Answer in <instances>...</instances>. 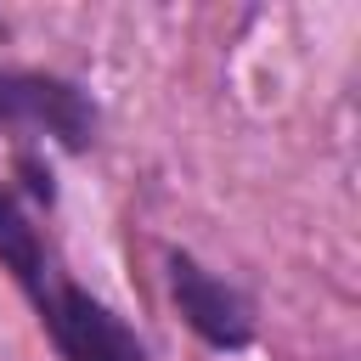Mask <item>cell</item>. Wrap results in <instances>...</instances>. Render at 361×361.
I'll use <instances>...</instances> for the list:
<instances>
[{"mask_svg":"<svg viewBox=\"0 0 361 361\" xmlns=\"http://www.w3.org/2000/svg\"><path fill=\"white\" fill-rule=\"evenodd\" d=\"M28 299L62 361H147V344L135 338V327L113 305H102L79 282H68L56 265L28 288Z\"/></svg>","mask_w":361,"mask_h":361,"instance_id":"6da1fadb","label":"cell"},{"mask_svg":"<svg viewBox=\"0 0 361 361\" xmlns=\"http://www.w3.org/2000/svg\"><path fill=\"white\" fill-rule=\"evenodd\" d=\"M96 124H102V113L73 79L28 73V68L0 73V130H34L68 152H85L96 141Z\"/></svg>","mask_w":361,"mask_h":361,"instance_id":"7a4b0ae2","label":"cell"},{"mask_svg":"<svg viewBox=\"0 0 361 361\" xmlns=\"http://www.w3.org/2000/svg\"><path fill=\"white\" fill-rule=\"evenodd\" d=\"M169 293H175L186 327H192L209 350H243V344L254 338V310H248V299H243L226 276H214L209 265H197L192 254H169Z\"/></svg>","mask_w":361,"mask_h":361,"instance_id":"3957f363","label":"cell"},{"mask_svg":"<svg viewBox=\"0 0 361 361\" xmlns=\"http://www.w3.org/2000/svg\"><path fill=\"white\" fill-rule=\"evenodd\" d=\"M0 265L17 276V288H23V293L51 271L45 237H39V226L28 220V209L17 203V192H11V186H0Z\"/></svg>","mask_w":361,"mask_h":361,"instance_id":"277c9868","label":"cell"},{"mask_svg":"<svg viewBox=\"0 0 361 361\" xmlns=\"http://www.w3.org/2000/svg\"><path fill=\"white\" fill-rule=\"evenodd\" d=\"M23 175H28V186H34V197H45V203L56 197V186H51V169H39L34 158H23Z\"/></svg>","mask_w":361,"mask_h":361,"instance_id":"5b68a950","label":"cell"}]
</instances>
